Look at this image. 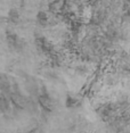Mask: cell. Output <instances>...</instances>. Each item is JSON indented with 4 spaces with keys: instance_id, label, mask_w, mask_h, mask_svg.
Wrapping results in <instances>:
<instances>
[{
    "instance_id": "cell-1",
    "label": "cell",
    "mask_w": 130,
    "mask_h": 133,
    "mask_svg": "<svg viewBox=\"0 0 130 133\" xmlns=\"http://www.w3.org/2000/svg\"><path fill=\"white\" fill-rule=\"evenodd\" d=\"M38 21L40 22L41 24H46L47 23V21H48V16H47V14L46 13H44V11H40V13L38 14Z\"/></svg>"
}]
</instances>
